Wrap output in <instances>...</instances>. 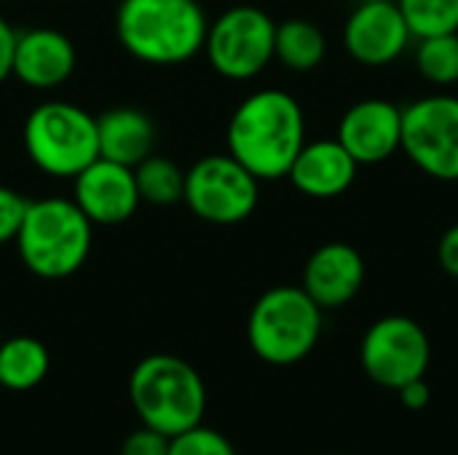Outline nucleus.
Returning <instances> with one entry per match:
<instances>
[{
    "label": "nucleus",
    "mask_w": 458,
    "mask_h": 455,
    "mask_svg": "<svg viewBox=\"0 0 458 455\" xmlns=\"http://www.w3.org/2000/svg\"><path fill=\"white\" fill-rule=\"evenodd\" d=\"M397 394H400V402L408 410H424L429 405V400H432V389H429V383L424 378H416V381L400 386Z\"/></svg>",
    "instance_id": "nucleus-27"
},
{
    "label": "nucleus",
    "mask_w": 458,
    "mask_h": 455,
    "mask_svg": "<svg viewBox=\"0 0 458 455\" xmlns=\"http://www.w3.org/2000/svg\"><path fill=\"white\" fill-rule=\"evenodd\" d=\"M207 13L196 0H121L115 32L121 46L148 64H182L204 51Z\"/></svg>",
    "instance_id": "nucleus-2"
},
{
    "label": "nucleus",
    "mask_w": 458,
    "mask_h": 455,
    "mask_svg": "<svg viewBox=\"0 0 458 455\" xmlns=\"http://www.w3.org/2000/svg\"><path fill=\"white\" fill-rule=\"evenodd\" d=\"M0 343H3V333H0Z\"/></svg>",
    "instance_id": "nucleus-29"
},
{
    "label": "nucleus",
    "mask_w": 458,
    "mask_h": 455,
    "mask_svg": "<svg viewBox=\"0 0 458 455\" xmlns=\"http://www.w3.org/2000/svg\"><path fill=\"white\" fill-rule=\"evenodd\" d=\"M97 142L99 158L134 169L153 153L156 126L150 115L137 107H110L97 115Z\"/></svg>",
    "instance_id": "nucleus-17"
},
{
    "label": "nucleus",
    "mask_w": 458,
    "mask_h": 455,
    "mask_svg": "<svg viewBox=\"0 0 458 455\" xmlns=\"http://www.w3.org/2000/svg\"><path fill=\"white\" fill-rule=\"evenodd\" d=\"M225 142L228 153L258 180H282L306 145L303 107L287 91H255L233 110Z\"/></svg>",
    "instance_id": "nucleus-1"
},
{
    "label": "nucleus",
    "mask_w": 458,
    "mask_h": 455,
    "mask_svg": "<svg viewBox=\"0 0 458 455\" xmlns=\"http://www.w3.org/2000/svg\"><path fill=\"white\" fill-rule=\"evenodd\" d=\"M365 284V260L357 247L346 241H327L311 252L303 265L301 287L322 308H344Z\"/></svg>",
    "instance_id": "nucleus-14"
},
{
    "label": "nucleus",
    "mask_w": 458,
    "mask_h": 455,
    "mask_svg": "<svg viewBox=\"0 0 458 455\" xmlns=\"http://www.w3.org/2000/svg\"><path fill=\"white\" fill-rule=\"evenodd\" d=\"M276 21L255 5H233L220 13L204 40V51L217 75L228 80H250L274 59Z\"/></svg>",
    "instance_id": "nucleus-8"
},
{
    "label": "nucleus",
    "mask_w": 458,
    "mask_h": 455,
    "mask_svg": "<svg viewBox=\"0 0 458 455\" xmlns=\"http://www.w3.org/2000/svg\"><path fill=\"white\" fill-rule=\"evenodd\" d=\"M437 263L440 268L458 279V223L451 225L443 236H440V244H437Z\"/></svg>",
    "instance_id": "nucleus-26"
},
{
    "label": "nucleus",
    "mask_w": 458,
    "mask_h": 455,
    "mask_svg": "<svg viewBox=\"0 0 458 455\" xmlns=\"http://www.w3.org/2000/svg\"><path fill=\"white\" fill-rule=\"evenodd\" d=\"M260 198V180L231 153L207 156L185 172L188 209L212 225H239L252 217Z\"/></svg>",
    "instance_id": "nucleus-7"
},
{
    "label": "nucleus",
    "mask_w": 458,
    "mask_h": 455,
    "mask_svg": "<svg viewBox=\"0 0 458 455\" xmlns=\"http://www.w3.org/2000/svg\"><path fill=\"white\" fill-rule=\"evenodd\" d=\"M134 182L140 190V201L156 204V206H172L180 204L185 196V172L164 158V156H148L134 166Z\"/></svg>",
    "instance_id": "nucleus-20"
},
{
    "label": "nucleus",
    "mask_w": 458,
    "mask_h": 455,
    "mask_svg": "<svg viewBox=\"0 0 458 455\" xmlns=\"http://www.w3.org/2000/svg\"><path fill=\"white\" fill-rule=\"evenodd\" d=\"M121 455H169V437L140 426L121 442Z\"/></svg>",
    "instance_id": "nucleus-25"
},
{
    "label": "nucleus",
    "mask_w": 458,
    "mask_h": 455,
    "mask_svg": "<svg viewBox=\"0 0 458 455\" xmlns=\"http://www.w3.org/2000/svg\"><path fill=\"white\" fill-rule=\"evenodd\" d=\"M413 40L397 0H365L344 24L346 54L365 67H384L400 59Z\"/></svg>",
    "instance_id": "nucleus-11"
},
{
    "label": "nucleus",
    "mask_w": 458,
    "mask_h": 455,
    "mask_svg": "<svg viewBox=\"0 0 458 455\" xmlns=\"http://www.w3.org/2000/svg\"><path fill=\"white\" fill-rule=\"evenodd\" d=\"M13 46H16V32H13L11 24L0 16V83L11 75Z\"/></svg>",
    "instance_id": "nucleus-28"
},
{
    "label": "nucleus",
    "mask_w": 458,
    "mask_h": 455,
    "mask_svg": "<svg viewBox=\"0 0 458 455\" xmlns=\"http://www.w3.org/2000/svg\"><path fill=\"white\" fill-rule=\"evenodd\" d=\"M129 400L142 426L166 437L199 426L207 413V386L199 370L172 354H150L134 365Z\"/></svg>",
    "instance_id": "nucleus-3"
},
{
    "label": "nucleus",
    "mask_w": 458,
    "mask_h": 455,
    "mask_svg": "<svg viewBox=\"0 0 458 455\" xmlns=\"http://www.w3.org/2000/svg\"><path fill=\"white\" fill-rule=\"evenodd\" d=\"M24 150L30 161L51 177H75L99 158L97 115L62 99L32 107L24 121Z\"/></svg>",
    "instance_id": "nucleus-6"
},
{
    "label": "nucleus",
    "mask_w": 458,
    "mask_h": 455,
    "mask_svg": "<svg viewBox=\"0 0 458 455\" xmlns=\"http://www.w3.org/2000/svg\"><path fill=\"white\" fill-rule=\"evenodd\" d=\"M27 206H30V198H24L13 188L0 185V244L16 241Z\"/></svg>",
    "instance_id": "nucleus-24"
},
{
    "label": "nucleus",
    "mask_w": 458,
    "mask_h": 455,
    "mask_svg": "<svg viewBox=\"0 0 458 455\" xmlns=\"http://www.w3.org/2000/svg\"><path fill=\"white\" fill-rule=\"evenodd\" d=\"M51 357L43 341L32 335L3 338L0 343V386L8 392H30L48 375Z\"/></svg>",
    "instance_id": "nucleus-18"
},
{
    "label": "nucleus",
    "mask_w": 458,
    "mask_h": 455,
    "mask_svg": "<svg viewBox=\"0 0 458 455\" xmlns=\"http://www.w3.org/2000/svg\"><path fill=\"white\" fill-rule=\"evenodd\" d=\"M335 139L360 166L384 164L403 145V107L376 97L354 102L344 113Z\"/></svg>",
    "instance_id": "nucleus-13"
},
{
    "label": "nucleus",
    "mask_w": 458,
    "mask_h": 455,
    "mask_svg": "<svg viewBox=\"0 0 458 455\" xmlns=\"http://www.w3.org/2000/svg\"><path fill=\"white\" fill-rule=\"evenodd\" d=\"M322 308L303 287H274L263 292L247 316L252 354L274 367L303 362L319 343Z\"/></svg>",
    "instance_id": "nucleus-5"
},
{
    "label": "nucleus",
    "mask_w": 458,
    "mask_h": 455,
    "mask_svg": "<svg viewBox=\"0 0 458 455\" xmlns=\"http://www.w3.org/2000/svg\"><path fill=\"white\" fill-rule=\"evenodd\" d=\"M360 164L346 153L338 139H317L306 142L295 156L287 177L293 188L309 198H338L357 180Z\"/></svg>",
    "instance_id": "nucleus-16"
},
{
    "label": "nucleus",
    "mask_w": 458,
    "mask_h": 455,
    "mask_svg": "<svg viewBox=\"0 0 458 455\" xmlns=\"http://www.w3.org/2000/svg\"><path fill=\"white\" fill-rule=\"evenodd\" d=\"M91 223L67 198L30 201L16 249L27 271L46 282H59L83 268L91 252Z\"/></svg>",
    "instance_id": "nucleus-4"
},
{
    "label": "nucleus",
    "mask_w": 458,
    "mask_h": 455,
    "mask_svg": "<svg viewBox=\"0 0 458 455\" xmlns=\"http://www.w3.org/2000/svg\"><path fill=\"white\" fill-rule=\"evenodd\" d=\"M327 38L311 19H284L276 24L274 59H279L293 72H311L325 62Z\"/></svg>",
    "instance_id": "nucleus-19"
},
{
    "label": "nucleus",
    "mask_w": 458,
    "mask_h": 455,
    "mask_svg": "<svg viewBox=\"0 0 458 455\" xmlns=\"http://www.w3.org/2000/svg\"><path fill=\"white\" fill-rule=\"evenodd\" d=\"M416 67L435 86L458 83V32L419 38Z\"/></svg>",
    "instance_id": "nucleus-21"
},
{
    "label": "nucleus",
    "mask_w": 458,
    "mask_h": 455,
    "mask_svg": "<svg viewBox=\"0 0 458 455\" xmlns=\"http://www.w3.org/2000/svg\"><path fill=\"white\" fill-rule=\"evenodd\" d=\"M335 455H338V453H335Z\"/></svg>",
    "instance_id": "nucleus-30"
},
{
    "label": "nucleus",
    "mask_w": 458,
    "mask_h": 455,
    "mask_svg": "<svg viewBox=\"0 0 458 455\" xmlns=\"http://www.w3.org/2000/svg\"><path fill=\"white\" fill-rule=\"evenodd\" d=\"M78 64L72 40L51 27H35L16 32L11 75L30 88H56L62 86Z\"/></svg>",
    "instance_id": "nucleus-15"
},
{
    "label": "nucleus",
    "mask_w": 458,
    "mask_h": 455,
    "mask_svg": "<svg viewBox=\"0 0 458 455\" xmlns=\"http://www.w3.org/2000/svg\"><path fill=\"white\" fill-rule=\"evenodd\" d=\"M432 359V346L424 327L411 316H384L373 322L360 346V362L365 375L397 392L400 386L424 378Z\"/></svg>",
    "instance_id": "nucleus-10"
},
{
    "label": "nucleus",
    "mask_w": 458,
    "mask_h": 455,
    "mask_svg": "<svg viewBox=\"0 0 458 455\" xmlns=\"http://www.w3.org/2000/svg\"><path fill=\"white\" fill-rule=\"evenodd\" d=\"M397 5L416 40L458 32V0H397Z\"/></svg>",
    "instance_id": "nucleus-22"
},
{
    "label": "nucleus",
    "mask_w": 458,
    "mask_h": 455,
    "mask_svg": "<svg viewBox=\"0 0 458 455\" xmlns=\"http://www.w3.org/2000/svg\"><path fill=\"white\" fill-rule=\"evenodd\" d=\"M169 455H236L231 440L204 424L169 437Z\"/></svg>",
    "instance_id": "nucleus-23"
},
{
    "label": "nucleus",
    "mask_w": 458,
    "mask_h": 455,
    "mask_svg": "<svg viewBox=\"0 0 458 455\" xmlns=\"http://www.w3.org/2000/svg\"><path fill=\"white\" fill-rule=\"evenodd\" d=\"M400 150L427 177L458 182V97L432 94L403 107Z\"/></svg>",
    "instance_id": "nucleus-9"
},
{
    "label": "nucleus",
    "mask_w": 458,
    "mask_h": 455,
    "mask_svg": "<svg viewBox=\"0 0 458 455\" xmlns=\"http://www.w3.org/2000/svg\"><path fill=\"white\" fill-rule=\"evenodd\" d=\"M72 201L91 225H123L140 206L134 169L107 158H94L72 177Z\"/></svg>",
    "instance_id": "nucleus-12"
}]
</instances>
